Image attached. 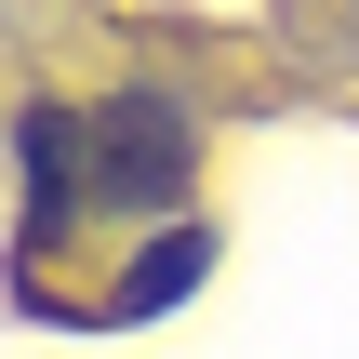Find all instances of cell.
I'll use <instances>...</instances> for the list:
<instances>
[{"label": "cell", "instance_id": "1", "mask_svg": "<svg viewBox=\"0 0 359 359\" xmlns=\"http://www.w3.org/2000/svg\"><path fill=\"white\" fill-rule=\"evenodd\" d=\"M80 160H93V200L107 213H173L187 173H200V120L173 93H107L80 120Z\"/></svg>", "mask_w": 359, "mask_h": 359}, {"label": "cell", "instance_id": "2", "mask_svg": "<svg viewBox=\"0 0 359 359\" xmlns=\"http://www.w3.org/2000/svg\"><path fill=\"white\" fill-rule=\"evenodd\" d=\"M13 173H27V253H40V240H67V213L93 200L80 120H67V107H27V120H13Z\"/></svg>", "mask_w": 359, "mask_h": 359}, {"label": "cell", "instance_id": "3", "mask_svg": "<svg viewBox=\"0 0 359 359\" xmlns=\"http://www.w3.org/2000/svg\"><path fill=\"white\" fill-rule=\"evenodd\" d=\"M187 280H213V226H160L133 266H120V293H107V320H160Z\"/></svg>", "mask_w": 359, "mask_h": 359}]
</instances>
